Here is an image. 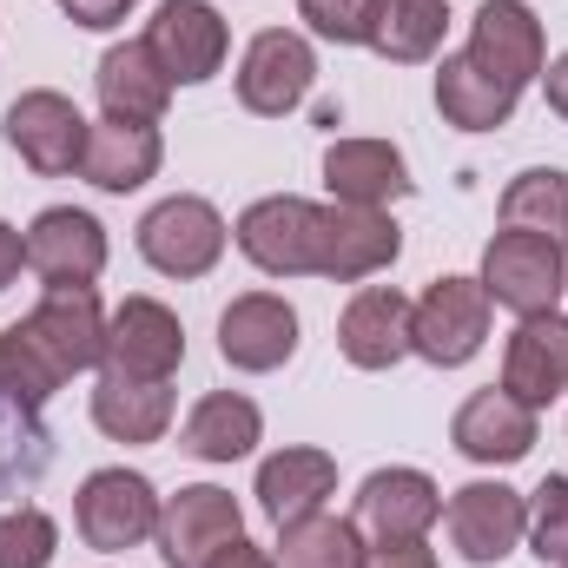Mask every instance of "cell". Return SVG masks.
Returning <instances> with one entry per match:
<instances>
[{
	"label": "cell",
	"instance_id": "836d02e7",
	"mask_svg": "<svg viewBox=\"0 0 568 568\" xmlns=\"http://www.w3.org/2000/svg\"><path fill=\"white\" fill-rule=\"evenodd\" d=\"M60 384H53V371L27 351V337L20 331H0V397H20V404H47Z\"/></svg>",
	"mask_w": 568,
	"mask_h": 568
},
{
	"label": "cell",
	"instance_id": "5b68a950",
	"mask_svg": "<svg viewBox=\"0 0 568 568\" xmlns=\"http://www.w3.org/2000/svg\"><path fill=\"white\" fill-rule=\"evenodd\" d=\"M489 337V291L483 278H436L410 304V351L436 364V371H456L483 351Z\"/></svg>",
	"mask_w": 568,
	"mask_h": 568
},
{
	"label": "cell",
	"instance_id": "9c48e42d",
	"mask_svg": "<svg viewBox=\"0 0 568 568\" xmlns=\"http://www.w3.org/2000/svg\"><path fill=\"white\" fill-rule=\"evenodd\" d=\"M185 364V324L159 304V297H126L106 317V377H133V384H172V371Z\"/></svg>",
	"mask_w": 568,
	"mask_h": 568
},
{
	"label": "cell",
	"instance_id": "d6a6232c",
	"mask_svg": "<svg viewBox=\"0 0 568 568\" xmlns=\"http://www.w3.org/2000/svg\"><path fill=\"white\" fill-rule=\"evenodd\" d=\"M529 549L542 562H568V476H542V489L529 496Z\"/></svg>",
	"mask_w": 568,
	"mask_h": 568
},
{
	"label": "cell",
	"instance_id": "ac0fdd59",
	"mask_svg": "<svg viewBox=\"0 0 568 568\" xmlns=\"http://www.w3.org/2000/svg\"><path fill=\"white\" fill-rule=\"evenodd\" d=\"M449 443H456L469 463H489V469L523 463V456L536 449V410H529L523 397H509V390L489 384V390H476V397L456 410Z\"/></svg>",
	"mask_w": 568,
	"mask_h": 568
},
{
	"label": "cell",
	"instance_id": "603a6c76",
	"mask_svg": "<svg viewBox=\"0 0 568 568\" xmlns=\"http://www.w3.org/2000/svg\"><path fill=\"white\" fill-rule=\"evenodd\" d=\"M159 159H165L159 126H145V120H113V113H106V120L87 133L80 179L100 185V192H140L145 179L159 172Z\"/></svg>",
	"mask_w": 568,
	"mask_h": 568
},
{
	"label": "cell",
	"instance_id": "ba28073f",
	"mask_svg": "<svg viewBox=\"0 0 568 568\" xmlns=\"http://www.w3.org/2000/svg\"><path fill=\"white\" fill-rule=\"evenodd\" d=\"M152 536H159V562L165 568H212L219 549H232L245 536V516H239L232 489L192 483V489L159 503V529Z\"/></svg>",
	"mask_w": 568,
	"mask_h": 568
},
{
	"label": "cell",
	"instance_id": "4dcf8cb0",
	"mask_svg": "<svg viewBox=\"0 0 568 568\" xmlns=\"http://www.w3.org/2000/svg\"><path fill=\"white\" fill-rule=\"evenodd\" d=\"M47 463H53V436L40 429L33 404L0 397V496H13V489L40 483V476H47Z\"/></svg>",
	"mask_w": 568,
	"mask_h": 568
},
{
	"label": "cell",
	"instance_id": "277c9868",
	"mask_svg": "<svg viewBox=\"0 0 568 568\" xmlns=\"http://www.w3.org/2000/svg\"><path fill=\"white\" fill-rule=\"evenodd\" d=\"M483 291H489V304H503V311H516V317L556 311V297L568 291L562 245L503 225V232L489 239V252H483Z\"/></svg>",
	"mask_w": 568,
	"mask_h": 568
},
{
	"label": "cell",
	"instance_id": "f546056e",
	"mask_svg": "<svg viewBox=\"0 0 568 568\" xmlns=\"http://www.w3.org/2000/svg\"><path fill=\"white\" fill-rule=\"evenodd\" d=\"M364 536L351 516H304L278 529V568H364Z\"/></svg>",
	"mask_w": 568,
	"mask_h": 568
},
{
	"label": "cell",
	"instance_id": "30bf717a",
	"mask_svg": "<svg viewBox=\"0 0 568 568\" xmlns=\"http://www.w3.org/2000/svg\"><path fill=\"white\" fill-rule=\"evenodd\" d=\"M0 133L7 145L40 172V179H67V172H80V159H87V113L67 100V93H20L13 106H7V120H0Z\"/></svg>",
	"mask_w": 568,
	"mask_h": 568
},
{
	"label": "cell",
	"instance_id": "d6986e66",
	"mask_svg": "<svg viewBox=\"0 0 568 568\" xmlns=\"http://www.w3.org/2000/svg\"><path fill=\"white\" fill-rule=\"evenodd\" d=\"M463 53L476 67L503 73L509 87H529L542 73V20H536V7H523V0H483Z\"/></svg>",
	"mask_w": 568,
	"mask_h": 568
},
{
	"label": "cell",
	"instance_id": "f1b7e54d",
	"mask_svg": "<svg viewBox=\"0 0 568 568\" xmlns=\"http://www.w3.org/2000/svg\"><path fill=\"white\" fill-rule=\"evenodd\" d=\"M503 225L568 245V172H556V165L516 172V179L503 185Z\"/></svg>",
	"mask_w": 568,
	"mask_h": 568
},
{
	"label": "cell",
	"instance_id": "5bb4252c",
	"mask_svg": "<svg viewBox=\"0 0 568 568\" xmlns=\"http://www.w3.org/2000/svg\"><path fill=\"white\" fill-rule=\"evenodd\" d=\"M436 516H443V489L424 469H377V476H364L351 523H357L364 542L384 549V542H424Z\"/></svg>",
	"mask_w": 568,
	"mask_h": 568
},
{
	"label": "cell",
	"instance_id": "1f68e13d",
	"mask_svg": "<svg viewBox=\"0 0 568 568\" xmlns=\"http://www.w3.org/2000/svg\"><path fill=\"white\" fill-rule=\"evenodd\" d=\"M60 556V523L33 503L0 516V568H53Z\"/></svg>",
	"mask_w": 568,
	"mask_h": 568
},
{
	"label": "cell",
	"instance_id": "8d00e7d4",
	"mask_svg": "<svg viewBox=\"0 0 568 568\" xmlns=\"http://www.w3.org/2000/svg\"><path fill=\"white\" fill-rule=\"evenodd\" d=\"M364 568H436V549L424 542H384V549H371Z\"/></svg>",
	"mask_w": 568,
	"mask_h": 568
},
{
	"label": "cell",
	"instance_id": "60d3db41",
	"mask_svg": "<svg viewBox=\"0 0 568 568\" xmlns=\"http://www.w3.org/2000/svg\"><path fill=\"white\" fill-rule=\"evenodd\" d=\"M562 568H568V562H562Z\"/></svg>",
	"mask_w": 568,
	"mask_h": 568
},
{
	"label": "cell",
	"instance_id": "4316f807",
	"mask_svg": "<svg viewBox=\"0 0 568 568\" xmlns=\"http://www.w3.org/2000/svg\"><path fill=\"white\" fill-rule=\"evenodd\" d=\"M93 424H100V436H113V443H159L165 424H172V390L100 371V384H93Z\"/></svg>",
	"mask_w": 568,
	"mask_h": 568
},
{
	"label": "cell",
	"instance_id": "6da1fadb",
	"mask_svg": "<svg viewBox=\"0 0 568 568\" xmlns=\"http://www.w3.org/2000/svg\"><path fill=\"white\" fill-rule=\"evenodd\" d=\"M27 337V351L53 371V384L93 371L106 357V311L93 297V284H47V297L13 324Z\"/></svg>",
	"mask_w": 568,
	"mask_h": 568
},
{
	"label": "cell",
	"instance_id": "484cf974",
	"mask_svg": "<svg viewBox=\"0 0 568 568\" xmlns=\"http://www.w3.org/2000/svg\"><path fill=\"white\" fill-rule=\"evenodd\" d=\"M258 436H265V417H258V404L245 390H212L179 424V449L199 456V463H239V456L258 449Z\"/></svg>",
	"mask_w": 568,
	"mask_h": 568
},
{
	"label": "cell",
	"instance_id": "ab89813d",
	"mask_svg": "<svg viewBox=\"0 0 568 568\" xmlns=\"http://www.w3.org/2000/svg\"><path fill=\"white\" fill-rule=\"evenodd\" d=\"M542 87H549V106H556V113L568 120V53L556 60V67H549V73H542Z\"/></svg>",
	"mask_w": 568,
	"mask_h": 568
},
{
	"label": "cell",
	"instance_id": "7a4b0ae2",
	"mask_svg": "<svg viewBox=\"0 0 568 568\" xmlns=\"http://www.w3.org/2000/svg\"><path fill=\"white\" fill-rule=\"evenodd\" d=\"M232 239L265 278H317L324 272V205H311V199L278 192V199L245 205Z\"/></svg>",
	"mask_w": 568,
	"mask_h": 568
},
{
	"label": "cell",
	"instance_id": "9a60e30c",
	"mask_svg": "<svg viewBox=\"0 0 568 568\" xmlns=\"http://www.w3.org/2000/svg\"><path fill=\"white\" fill-rule=\"evenodd\" d=\"M219 357H225L232 371H252V377L291 364V357H297V311L284 304L278 291H245V297H232L225 317H219Z\"/></svg>",
	"mask_w": 568,
	"mask_h": 568
},
{
	"label": "cell",
	"instance_id": "83f0119b",
	"mask_svg": "<svg viewBox=\"0 0 568 568\" xmlns=\"http://www.w3.org/2000/svg\"><path fill=\"white\" fill-rule=\"evenodd\" d=\"M443 27H449L443 0H377L364 47L384 53L390 67H417V60H429L443 47Z\"/></svg>",
	"mask_w": 568,
	"mask_h": 568
},
{
	"label": "cell",
	"instance_id": "74e56055",
	"mask_svg": "<svg viewBox=\"0 0 568 568\" xmlns=\"http://www.w3.org/2000/svg\"><path fill=\"white\" fill-rule=\"evenodd\" d=\"M212 568H278V556H272V549H258V542H245V536H239V542H232V549H219V556H212Z\"/></svg>",
	"mask_w": 568,
	"mask_h": 568
},
{
	"label": "cell",
	"instance_id": "44dd1931",
	"mask_svg": "<svg viewBox=\"0 0 568 568\" xmlns=\"http://www.w3.org/2000/svg\"><path fill=\"white\" fill-rule=\"evenodd\" d=\"M404 252V232L390 212H357V205H324V272L331 284H364L377 278Z\"/></svg>",
	"mask_w": 568,
	"mask_h": 568
},
{
	"label": "cell",
	"instance_id": "2e32d148",
	"mask_svg": "<svg viewBox=\"0 0 568 568\" xmlns=\"http://www.w3.org/2000/svg\"><path fill=\"white\" fill-rule=\"evenodd\" d=\"M337 351L357 371H390L410 357V297L397 284H364L337 317Z\"/></svg>",
	"mask_w": 568,
	"mask_h": 568
},
{
	"label": "cell",
	"instance_id": "e575fe53",
	"mask_svg": "<svg viewBox=\"0 0 568 568\" xmlns=\"http://www.w3.org/2000/svg\"><path fill=\"white\" fill-rule=\"evenodd\" d=\"M297 13H304V27H311L317 40H337V47H364L377 0H297Z\"/></svg>",
	"mask_w": 568,
	"mask_h": 568
},
{
	"label": "cell",
	"instance_id": "7c38bea8",
	"mask_svg": "<svg viewBox=\"0 0 568 568\" xmlns=\"http://www.w3.org/2000/svg\"><path fill=\"white\" fill-rule=\"evenodd\" d=\"M443 523H449V542H456L463 562L496 568L529 529V496H516L509 483H463L449 496Z\"/></svg>",
	"mask_w": 568,
	"mask_h": 568
},
{
	"label": "cell",
	"instance_id": "f35d334b",
	"mask_svg": "<svg viewBox=\"0 0 568 568\" xmlns=\"http://www.w3.org/2000/svg\"><path fill=\"white\" fill-rule=\"evenodd\" d=\"M20 265H27V239H20V232H13V225L0 219V291L20 278Z\"/></svg>",
	"mask_w": 568,
	"mask_h": 568
},
{
	"label": "cell",
	"instance_id": "52a82bcc",
	"mask_svg": "<svg viewBox=\"0 0 568 568\" xmlns=\"http://www.w3.org/2000/svg\"><path fill=\"white\" fill-rule=\"evenodd\" d=\"M145 47H152V60L165 67L172 87H205L225 67L232 33H225V13L212 0H159L152 20H145Z\"/></svg>",
	"mask_w": 568,
	"mask_h": 568
},
{
	"label": "cell",
	"instance_id": "3957f363",
	"mask_svg": "<svg viewBox=\"0 0 568 568\" xmlns=\"http://www.w3.org/2000/svg\"><path fill=\"white\" fill-rule=\"evenodd\" d=\"M225 239L232 232H225L219 205L212 199H192V192L159 199L140 219V258L152 272H165V278H205L225 258Z\"/></svg>",
	"mask_w": 568,
	"mask_h": 568
},
{
	"label": "cell",
	"instance_id": "8fae6325",
	"mask_svg": "<svg viewBox=\"0 0 568 568\" xmlns=\"http://www.w3.org/2000/svg\"><path fill=\"white\" fill-rule=\"evenodd\" d=\"M311 80H317L311 40L291 33V27H265V33L245 47V60H239V106L258 113V120H284L291 106H304Z\"/></svg>",
	"mask_w": 568,
	"mask_h": 568
},
{
	"label": "cell",
	"instance_id": "4fadbf2b",
	"mask_svg": "<svg viewBox=\"0 0 568 568\" xmlns=\"http://www.w3.org/2000/svg\"><path fill=\"white\" fill-rule=\"evenodd\" d=\"M27 272L40 284H93L106 272V225L80 205H47L27 225Z\"/></svg>",
	"mask_w": 568,
	"mask_h": 568
},
{
	"label": "cell",
	"instance_id": "7402d4cb",
	"mask_svg": "<svg viewBox=\"0 0 568 568\" xmlns=\"http://www.w3.org/2000/svg\"><path fill=\"white\" fill-rule=\"evenodd\" d=\"M516 100H523V87H509L503 73L476 67L469 53H449V60L436 67V113H443L456 133H496V126H509Z\"/></svg>",
	"mask_w": 568,
	"mask_h": 568
},
{
	"label": "cell",
	"instance_id": "d590c367",
	"mask_svg": "<svg viewBox=\"0 0 568 568\" xmlns=\"http://www.w3.org/2000/svg\"><path fill=\"white\" fill-rule=\"evenodd\" d=\"M60 7H67V20H73V27H93V33H106V27H120V20H126L140 0H60Z\"/></svg>",
	"mask_w": 568,
	"mask_h": 568
},
{
	"label": "cell",
	"instance_id": "ffe728a7",
	"mask_svg": "<svg viewBox=\"0 0 568 568\" xmlns=\"http://www.w3.org/2000/svg\"><path fill=\"white\" fill-rule=\"evenodd\" d=\"M324 185H331V205L384 212L390 199L410 192V165L390 140H337L324 152Z\"/></svg>",
	"mask_w": 568,
	"mask_h": 568
},
{
	"label": "cell",
	"instance_id": "e0dca14e",
	"mask_svg": "<svg viewBox=\"0 0 568 568\" xmlns=\"http://www.w3.org/2000/svg\"><path fill=\"white\" fill-rule=\"evenodd\" d=\"M503 390L523 397L529 410L556 404L568 390V317L542 311V317H516L509 351H503Z\"/></svg>",
	"mask_w": 568,
	"mask_h": 568
},
{
	"label": "cell",
	"instance_id": "cb8c5ba5",
	"mask_svg": "<svg viewBox=\"0 0 568 568\" xmlns=\"http://www.w3.org/2000/svg\"><path fill=\"white\" fill-rule=\"evenodd\" d=\"M331 496H337V456H324V449H278L258 463V503L278 529L317 516Z\"/></svg>",
	"mask_w": 568,
	"mask_h": 568
},
{
	"label": "cell",
	"instance_id": "d4e9b609",
	"mask_svg": "<svg viewBox=\"0 0 568 568\" xmlns=\"http://www.w3.org/2000/svg\"><path fill=\"white\" fill-rule=\"evenodd\" d=\"M93 87H100V106H106L113 120H145V126H159V113H165V100H172V80H165V67L152 60L145 40L106 47Z\"/></svg>",
	"mask_w": 568,
	"mask_h": 568
},
{
	"label": "cell",
	"instance_id": "8992f818",
	"mask_svg": "<svg viewBox=\"0 0 568 568\" xmlns=\"http://www.w3.org/2000/svg\"><path fill=\"white\" fill-rule=\"evenodd\" d=\"M73 523H80V542L100 549V556L140 549L159 529V489L140 469H93L73 496Z\"/></svg>",
	"mask_w": 568,
	"mask_h": 568
}]
</instances>
